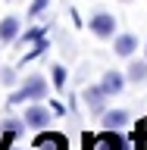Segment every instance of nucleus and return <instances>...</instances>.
Returning <instances> with one entry per match:
<instances>
[{"label": "nucleus", "instance_id": "14", "mask_svg": "<svg viewBox=\"0 0 147 150\" xmlns=\"http://www.w3.org/2000/svg\"><path fill=\"white\" fill-rule=\"evenodd\" d=\"M44 9H47V0H35V3L28 6V16H41Z\"/></svg>", "mask_w": 147, "mask_h": 150}, {"label": "nucleus", "instance_id": "10", "mask_svg": "<svg viewBox=\"0 0 147 150\" xmlns=\"http://www.w3.org/2000/svg\"><path fill=\"white\" fill-rule=\"evenodd\" d=\"M125 78H129L131 84H144V81H147V56H144V59H135V63L129 66Z\"/></svg>", "mask_w": 147, "mask_h": 150}, {"label": "nucleus", "instance_id": "16", "mask_svg": "<svg viewBox=\"0 0 147 150\" xmlns=\"http://www.w3.org/2000/svg\"><path fill=\"white\" fill-rule=\"evenodd\" d=\"M144 56H147V47H144Z\"/></svg>", "mask_w": 147, "mask_h": 150}, {"label": "nucleus", "instance_id": "2", "mask_svg": "<svg viewBox=\"0 0 147 150\" xmlns=\"http://www.w3.org/2000/svg\"><path fill=\"white\" fill-rule=\"evenodd\" d=\"M88 28H91L97 38H103V41H107V38H116V19H113L110 13H94Z\"/></svg>", "mask_w": 147, "mask_h": 150}, {"label": "nucleus", "instance_id": "8", "mask_svg": "<svg viewBox=\"0 0 147 150\" xmlns=\"http://www.w3.org/2000/svg\"><path fill=\"white\" fill-rule=\"evenodd\" d=\"M135 47H138V38H135V35H116V38H113V50H116V56H131Z\"/></svg>", "mask_w": 147, "mask_h": 150}, {"label": "nucleus", "instance_id": "3", "mask_svg": "<svg viewBox=\"0 0 147 150\" xmlns=\"http://www.w3.org/2000/svg\"><path fill=\"white\" fill-rule=\"evenodd\" d=\"M97 150H129V144H125V138H122L119 131L107 128L100 138H97Z\"/></svg>", "mask_w": 147, "mask_h": 150}, {"label": "nucleus", "instance_id": "15", "mask_svg": "<svg viewBox=\"0 0 147 150\" xmlns=\"http://www.w3.org/2000/svg\"><path fill=\"white\" fill-rule=\"evenodd\" d=\"M0 78H3V81H6V84H13V78H16V72H13V69H6V72L0 75Z\"/></svg>", "mask_w": 147, "mask_h": 150}, {"label": "nucleus", "instance_id": "9", "mask_svg": "<svg viewBox=\"0 0 147 150\" xmlns=\"http://www.w3.org/2000/svg\"><path fill=\"white\" fill-rule=\"evenodd\" d=\"M100 88H103L107 94H110V97H116V94H119L122 88H125V75H122V72H103Z\"/></svg>", "mask_w": 147, "mask_h": 150}, {"label": "nucleus", "instance_id": "11", "mask_svg": "<svg viewBox=\"0 0 147 150\" xmlns=\"http://www.w3.org/2000/svg\"><path fill=\"white\" fill-rule=\"evenodd\" d=\"M16 38H19V19L9 16V19H3V22H0V41H3V44H9V41H16Z\"/></svg>", "mask_w": 147, "mask_h": 150}, {"label": "nucleus", "instance_id": "5", "mask_svg": "<svg viewBox=\"0 0 147 150\" xmlns=\"http://www.w3.org/2000/svg\"><path fill=\"white\" fill-rule=\"evenodd\" d=\"M47 122H50V110H47V106H41V100H38L35 106H28L25 125H31V128H44Z\"/></svg>", "mask_w": 147, "mask_h": 150}, {"label": "nucleus", "instance_id": "7", "mask_svg": "<svg viewBox=\"0 0 147 150\" xmlns=\"http://www.w3.org/2000/svg\"><path fill=\"white\" fill-rule=\"evenodd\" d=\"M110 94L103 91L100 84H94V88H88L85 91V103H88V110H94V112H103V100H107Z\"/></svg>", "mask_w": 147, "mask_h": 150}, {"label": "nucleus", "instance_id": "13", "mask_svg": "<svg viewBox=\"0 0 147 150\" xmlns=\"http://www.w3.org/2000/svg\"><path fill=\"white\" fill-rule=\"evenodd\" d=\"M50 72H53V84L63 91V84H66V69H63V66H53Z\"/></svg>", "mask_w": 147, "mask_h": 150}, {"label": "nucleus", "instance_id": "12", "mask_svg": "<svg viewBox=\"0 0 147 150\" xmlns=\"http://www.w3.org/2000/svg\"><path fill=\"white\" fill-rule=\"evenodd\" d=\"M22 128H25V122H16V119H9V122H3V131H9V134H22Z\"/></svg>", "mask_w": 147, "mask_h": 150}, {"label": "nucleus", "instance_id": "1", "mask_svg": "<svg viewBox=\"0 0 147 150\" xmlns=\"http://www.w3.org/2000/svg\"><path fill=\"white\" fill-rule=\"evenodd\" d=\"M47 97V81L41 75H31L25 84H22V91H16L9 97V103H25V100H44Z\"/></svg>", "mask_w": 147, "mask_h": 150}, {"label": "nucleus", "instance_id": "4", "mask_svg": "<svg viewBox=\"0 0 147 150\" xmlns=\"http://www.w3.org/2000/svg\"><path fill=\"white\" fill-rule=\"evenodd\" d=\"M100 122H103V128L119 131V128L129 125V112H125V110H103L100 112Z\"/></svg>", "mask_w": 147, "mask_h": 150}, {"label": "nucleus", "instance_id": "6", "mask_svg": "<svg viewBox=\"0 0 147 150\" xmlns=\"http://www.w3.org/2000/svg\"><path fill=\"white\" fill-rule=\"evenodd\" d=\"M35 147L38 150H66V138L56 134V131H44L35 138Z\"/></svg>", "mask_w": 147, "mask_h": 150}]
</instances>
